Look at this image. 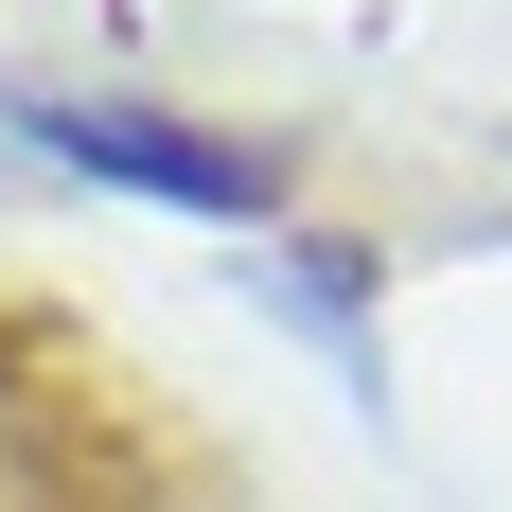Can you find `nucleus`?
I'll list each match as a JSON object with an SVG mask.
<instances>
[{
  "label": "nucleus",
  "instance_id": "nucleus-3",
  "mask_svg": "<svg viewBox=\"0 0 512 512\" xmlns=\"http://www.w3.org/2000/svg\"><path fill=\"white\" fill-rule=\"evenodd\" d=\"M53 477H36V442H18V407H0V512H36Z\"/></svg>",
  "mask_w": 512,
  "mask_h": 512
},
{
  "label": "nucleus",
  "instance_id": "nucleus-1",
  "mask_svg": "<svg viewBox=\"0 0 512 512\" xmlns=\"http://www.w3.org/2000/svg\"><path fill=\"white\" fill-rule=\"evenodd\" d=\"M0 124H18V159H53V177L212 212V230H265L283 177H301V142H265V124H195V106H159V89H0Z\"/></svg>",
  "mask_w": 512,
  "mask_h": 512
},
{
  "label": "nucleus",
  "instance_id": "nucleus-2",
  "mask_svg": "<svg viewBox=\"0 0 512 512\" xmlns=\"http://www.w3.org/2000/svg\"><path fill=\"white\" fill-rule=\"evenodd\" d=\"M371 265H389V248H354V230H283V248H230V283H248L283 336H318V354H336V389H371V407H389V354H371Z\"/></svg>",
  "mask_w": 512,
  "mask_h": 512
}]
</instances>
